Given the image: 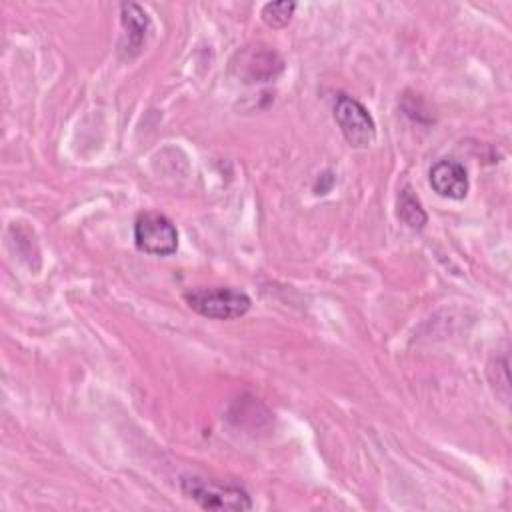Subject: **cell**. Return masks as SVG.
I'll use <instances>...</instances> for the list:
<instances>
[{
	"mask_svg": "<svg viewBox=\"0 0 512 512\" xmlns=\"http://www.w3.org/2000/svg\"><path fill=\"white\" fill-rule=\"evenodd\" d=\"M180 490L204 510H250L252 500L248 492L234 482H218L198 474L180 478Z\"/></svg>",
	"mask_w": 512,
	"mask_h": 512,
	"instance_id": "cell-1",
	"label": "cell"
},
{
	"mask_svg": "<svg viewBox=\"0 0 512 512\" xmlns=\"http://www.w3.org/2000/svg\"><path fill=\"white\" fill-rule=\"evenodd\" d=\"M184 302L198 312L200 316L214 320H234L244 316L252 300L246 292L232 286H210V288H192L186 290Z\"/></svg>",
	"mask_w": 512,
	"mask_h": 512,
	"instance_id": "cell-2",
	"label": "cell"
},
{
	"mask_svg": "<svg viewBox=\"0 0 512 512\" xmlns=\"http://www.w3.org/2000/svg\"><path fill=\"white\" fill-rule=\"evenodd\" d=\"M134 244L152 256H170L178 248V230L160 212H142L134 222Z\"/></svg>",
	"mask_w": 512,
	"mask_h": 512,
	"instance_id": "cell-3",
	"label": "cell"
},
{
	"mask_svg": "<svg viewBox=\"0 0 512 512\" xmlns=\"http://www.w3.org/2000/svg\"><path fill=\"white\" fill-rule=\"evenodd\" d=\"M334 118L342 136L354 148H368L376 138V124L362 102L340 94L334 102Z\"/></svg>",
	"mask_w": 512,
	"mask_h": 512,
	"instance_id": "cell-4",
	"label": "cell"
},
{
	"mask_svg": "<svg viewBox=\"0 0 512 512\" xmlns=\"http://www.w3.org/2000/svg\"><path fill=\"white\" fill-rule=\"evenodd\" d=\"M120 20H122V40H120V54L124 58H134L146 38L150 28L148 14L134 2L120 4Z\"/></svg>",
	"mask_w": 512,
	"mask_h": 512,
	"instance_id": "cell-5",
	"label": "cell"
},
{
	"mask_svg": "<svg viewBox=\"0 0 512 512\" xmlns=\"http://www.w3.org/2000/svg\"><path fill=\"white\" fill-rule=\"evenodd\" d=\"M430 186L436 194L452 200H462L468 194L470 182L464 166L456 160H438L430 168Z\"/></svg>",
	"mask_w": 512,
	"mask_h": 512,
	"instance_id": "cell-6",
	"label": "cell"
},
{
	"mask_svg": "<svg viewBox=\"0 0 512 512\" xmlns=\"http://www.w3.org/2000/svg\"><path fill=\"white\" fill-rule=\"evenodd\" d=\"M396 216L402 224H406L410 230H422L424 224L428 222V214L422 208L420 200L412 192L410 186H404L398 194V206H396Z\"/></svg>",
	"mask_w": 512,
	"mask_h": 512,
	"instance_id": "cell-7",
	"label": "cell"
},
{
	"mask_svg": "<svg viewBox=\"0 0 512 512\" xmlns=\"http://www.w3.org/2000/svg\"><path fill=\"white\" fill-rule=\"evenodd\" d=\"M296 10L294 2H268L262 8V20L272 28H284Z\"/></svg>",
	"mask_w": 512,
	"mask_h": 512,
	"instance_id": "cell-8",
	"label": "cell"
}]
</instances>
